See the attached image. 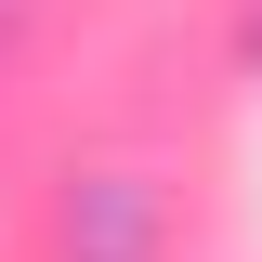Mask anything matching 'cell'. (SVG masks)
I'll return each mask as SVG.
<instances>
[{
  "instance_id": "6da1fadb",
  "label": "cell",
  "mask_w": 262,
  "mask_h": 262,
  "mask_svg": "<svg viewBox=\"0 0 262 262\" xmlns=\"http://www.w3.org/2000/svg\"><path fill=\"white\" fill-rule=\"evenodd\" d=\"M79 236V262H131L144 249V184H92V223H66Z\"/></svg>"
},
{
  "instance_id": "7a4b0ae2",
  "label": "cell",
  "mask_w": 262,
  "mask_h": 262,
  "mask_svg": "<svg viewBox=\"0 0 262 262\" xmlns=\"http://www.w3.org/2000/svg\"><path fill=\"white\" fill-rule=\"evenodd\" d=\"M249 53H262V39H249Z\"/></svg>"
}]
</instances>
